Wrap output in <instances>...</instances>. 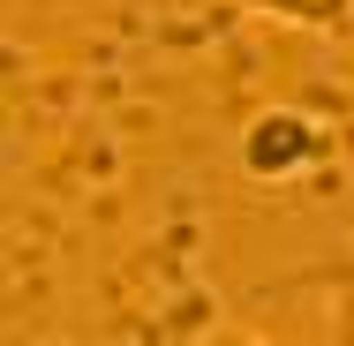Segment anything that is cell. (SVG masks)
<instances>
[{
  "instance_id": "obj_1",
  "label": "cell",
  "mask_w": 354,
  "mask_h": 346,
  "mask_svg": "<svg viewBox=\"0 0 354 346\" xmlns=\"http://www.w3.org/2000/svg\"><path fill=\"white\" fill-rule=\"evenodd\" d=\"M324 158H332V128L317 113H301V106H272V113H257L241 128V173L249 181H294V173H309Z\"/></svg>"
},
{
  "instance_id": "obj_3",
  "label": "cell",
  "mask_w": 354,
  "mask_h": 346,
  "mask_svg": "<svg viewBox=\"0 0 354 346\" xmlns=\"http://www.w3.org/2000/svg\"><path fill=\"white\" fill-rule=\"evenodd\" d=\"M324 331L332 346H354V241L324 264Z\"/></svg>"
},
{
  "instance_id": "obj_4",
  "label": "cell",
  "mask_w": 354,
  "mask_h": 346,
  "mask_svg": "<svg viewBox=\"0 0 354 346\" xmlns=\"http://www.w3.org/2000/svg\"><path fill=\"white\" fill-rule=\"evenodd\" d=\"M204 346H272V339H264V331H212Z\"/></svg>"
},
{
  "instance_id": "obj_2",
  "label": "cell",
  "mask_w": 354,
  "mask_h": 346,
  "mask_svg": "<svg viewBox=\"0 0 354 346\" xmlns=\"http://www.w3.org/2000/svg\"><path fill=\"white\" fill-rule=\"evenodd\" d=\"M264 23H286V30H317V38H339L354 23V0H234Z\"/></svg>"
}]
</instances>
